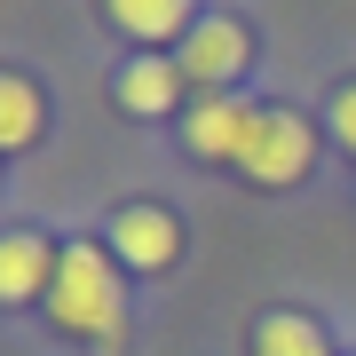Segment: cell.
Listing matches in <instances>:
<instances>
[{
  "mask_svg": "<svg viewBox=\"0 0 356 356\" xmlns=\"http://www.w3.org/2000/svg\"><path fill=\"white\" fill-rule=\"evenodd\" d=\"M111 238H119V254H127L135 269H166V261L182 254V229H175L166 206H119Z\"/></svg>",
  "mask_w": 356,
  "mask_h": 356,
  "instance_id": "obj_5",
  "label": "cell"
},
{
  "mask_svg": "<svg viewBox=\"0 0 356 356\" xmlns=\"http://www.w3.org/2000/svg\"><path fill=\"white\" fill-rule=\"evenodd\" d=\"M245 56H254V48H245V32L229 24V16H198V24L182 32V79H198L206 95L229 88V79L245 72Z\"/></svg>",
  "mask_w": 356,
  "mask_h": 356,
  "instance_id": "obj_3",
  "label": "cell"
},
{
  "mask_svg": "<svg viewBox=\"0 0 356 356\" xmlns=\"http://www.w3.org/2000/svg\"><path fill=\"white\" fill-rule=\"evenodd\" d=\"M254 356H325V332L309 325V317H261Z\"/></svg>",
  "mask_w": 356,
  "mask_h": 356,
  "instance_id": "obj_10",
  "label": "cell"
},
{
  "mask_svg": "<svg viewBox=\"0 0 356 356\" xmlns=\"http://www.w3.org/2000/svg\"><path fill=\"white\" fill-rule=\"evenodd\" d=\"M111 24L127 32V40H175V32H191V0H111Z\"/></svg>",
  "mask_w": 356,
  "mask_h": 356,
  "instance_id": "obj_8",
  "label": "cell"
},
{
  "mask_svg": "<svg viewBox=\"0 0 356 356\" xmlns=\"http://www.w3.org/2000/svg\"><path fill=\"white\" fill-rule=\"evenodd\" d=\"M238 166H245V182H261V191H285V182H301V175H309V127H301V111L254 103V119H245V143H238Z\"/></svg>",
  "mask_w": 356,
  "mask_h": 356,
  "instance_id": "obj_2",
  "label": "cell"
},
{
  "mask_svg": "<svg viewBox=\"0 0 356 356\" xmlns=\"http://www.w3.org/2000/svg\"><path fill=\"white\" fill-rule=\"evenodd\" d=\"M245 119H254V103L206 95L198 111H191V127H182V143H191L198 159H238V143H245Z\"/></svg>",
  "mask_w": 356,
  "mask_h": 356,
  "instance_id": "obj_6",
  "label": "cell"
},
{
  "mask_svg": "<svg viewBox=\"0 0 356 356\" xmlns=\"http://www.w3.org/2000/svg\"><path fill=\"white\" fill-rule=\"evenodd\" d=\"M24 143H40V95L32 79L0 72V151H24Z\"/></svg>",
  "mask_w": 356,
  "mask_h": 356,
  "instance_id": "obj_9",
  "label": "cell"
},
{
  "mask_svg": "<svg viewBox=\"0 0 356 356\" xmlns=\"http://www.w3.org/2000/svg\"><path fill=\"white\" fill-rule=\"evenodd\" d=\"M48 317L79 332V341H103L111 348L119 332H127V301H119V269L103 245H64V261H56V285H48Z\"/></svg>",
  "mask_w": 356,
  "mask_h": 356,
  "instance_id": "obj_1",
  "label": "cell"
},
{
  "mask_svg": "<svg viewBox=\"0 0 356 356\" xmlns=\"http://www.w3.org/2000/svg\"><path fill=\"white\" fill-rule=\"evenodd\" d=\"M175 95H182V64H159V56H135L127 72H119V103L143 119H159V111H175Z\"/></svg>",
  "mask_w": 356,
  "mask_h": 356,
  "instance_id": "obj_7",
  "label": "cell"
},
{
  "mask_svg": "<svg viewBox=\"0 0 356 356\" xmlns=\"http://www.w3.org/2000/svg\"><path fill=\"white\" fill-rule=\"evenodd\" d=\"M332 135L356 151V88H341V95H332Z\"/></svg>",
  "mask_w": 356,
  "mask_h": 356,
  "instance_id": "obj_11",
  "label": "cell"
},
{
  "mask_svg": "<svg viewBox=\"0 0 356 356\" xmlns=\"http://www.w3.org/2000/svg\"><path fill=\"white\" fill-rule=\"evenodd\" d=\"M56 261L64 254H48V238H40V229H8V238H0V301H40V293L56 285Z\"/></svg>",
  "mask_w": 356,
  "mask_h": 356,
  "instance_id": "obj_4",
  "label": "cell"
}]
</instances>
